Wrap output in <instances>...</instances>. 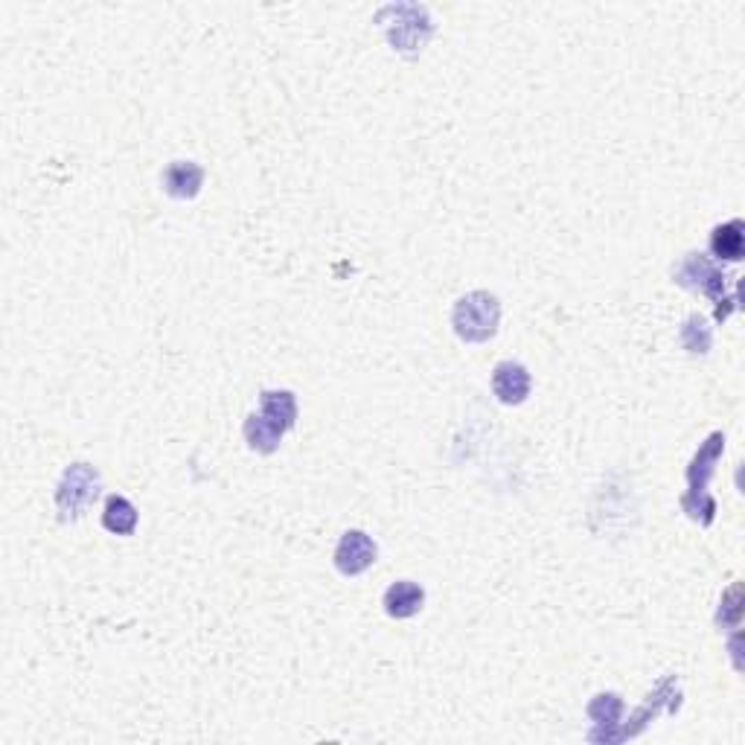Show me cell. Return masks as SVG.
<instances>
[{
  "instance_id": "obj_7",
  "label": "cell",
  "mask_w": 745,
  "mask_h": 745,
  "mask_svg": "<svg viewBox=\"0 0 745 745\" xmlns=\"http://www.w3.org/2000/svg\"><path fill=\"white\" fill-rule=\"evenodd\" d=\"M533 379L525 364L518 362H501L492 370V393L498 396L504 405H521L530 396Z\"/></svg>"
},
{
  "instance_id": "obj_1",
  "label": "cell",
  "mask_w": 745,
  "mask_h": 745,
  "mask_svg": "<svg viewBox=\"0 0 745 745\" xmlns=\"http://www.w3.org/2000/svg\"><path fill=\"white\" fill-rule=\"evenodd\" d=\"M298 422V402L291 391H263L260 396V411L251 414L245 422L248 445L260 455H272L280 445L286 431H291Z\"/></svg>"
},
{
  "instance_id": "obj_2",
  "label": "cell",
  "mask_w": 745,
  "mask_h": 745,
  "mask_svg": "<svg viewBox=\"0 0 745 745\" xmlns=\"http://www.w3.org/2000/svg\"><path fill=\"white\" fill-rule=\"evenodd\" d=\"M501 303L490 291H469L466 298L455 303L452 312V327L457 338L466 344H483L498 332Z\"/></svg>"
},
{
  "instance_id": "obj_3",
  "label": "cell",
  "mask_w": 745,
  "mask_h": 745,
  "mask_svg": "<svg viewBox=\"0 0 745 745\" xmlns=\"http://www.w3.org/2000/svg\"><path fill=\"white\" fill-rule=\"evenodd\" d=\"M722 449H725V437L719 434H710L708 440H705V445H702L699 452H696V457H693L691 469H687V481H691V492L684 495V509H687V516L693 518V521H702V525H710L714 521V513H717V504H714V498H708L705 495V487H708L710 475H714V464L719 460V455H722Z\"/></svg>"
},
{
  "instance_id": "obj_11",
  "label": "cell",
  "mask_w": 745,
  "mask_h": 745,
  "mask_svg": "<svg viewBox=\"0 0 745 745\" xmlns=\"http://www.w3.org/2000/svg\"><path fill=\"white\" fill-rule=\"evenodd\" d=\"M102 525L114 536H131L137 530V507L126 495H109L102 509Z\"/></svg>"
},
{
  "instance_id": "obj_10",
  "label": "cell",
  "mask_w": 745,
  "mask_h": 745,
  "mask_svg": "<svg viewBox=\"0 0 745 745\" xmlns=\"http://www.w3.org/2000/svg\"><path fill=\"white\" fill-rule=\"evenodd\" d=\"M743 222L734 218L728 225H719L710 233V251L717 260H728V263H740L745 254V237H743Z\"/></svg>"
},
{
  "instance_id": "obj_5",
  "label": "cell",
  "mask_w": 745,
  "mask_h": 745,
  "mask_svg": "<svg viewBox=\"0 0 745 745\" xmlns=\"http://www.w3.org/2000/svg\"><path fill=\"white\" fill-rule=\"evenodd\" d=\"M675 282L679 286H687V289L693 291H702V294H708V298H714L717 301V306L722 310V291H725V274L719 272L717 265L710 263L708 256L702 254H687L679 263V268L673 272ZM717 310V312H719ZM728 310L734 312V306H728Z\"/></svg>"
},
{
  "instance_id": "obj_12",
  "label": "cell",
  "mask_w": 745,
  "mask_h": 745,
  "mask_svg": "<svg viewBox=\"0 0 745 745\" xmlns=\"http://www.w3.org/2000/svg\"><path fill=\"white\" fill-rule=\"evenodd\" d=\"M620 710H623V702H620V696H615V693H603V696H597V699L591 702V719H597V722H618Z\"/></svg>"
},
{
  "instance_id": "obj_4",
  "label": "cell",
  "mask_w": 745,
  "mask_h": 745,
  "mask_svg": "<svg viewBox=\"0 0 745 745\" xmlns=\"http://www.w3.org/2000/svg\"><path fill=\"white\" fill-rule=\"evenodd\" d=\"M100 498V472L88 464L67 466L55 490V507L62 521H76Z\"/></svg>"
},
{
  "instance_id": "obj_8",
  "label": "cell",
  "mask_w": 745,
  "mask_h": 745,
  "mask_svg": "<svg viewBox=\"0 0 745 745\" xmlns=\"http://www.w3.org/2000/svg\"><path fill=\"white\" fill-rule=\"evenodd\" d=\"M204 184V169L195 161H173L164 169V190L173 199H195Z\"/></svg>"
},
{
  "instance_id": "obj_9",
  "label": "cell",
  "mask_w": 745,
  "mask_h": 745,
  "mask_svg": "<svg viewBox=\"0 0 745 745\" xmlns=\"http://www.w3.org/2000/svg\"><path fill=\"white\" fill-rule=\"evenodd\" d=\"M422 603H426V591L419 589L417 582H411V580L393 582L391 589L384 591V611L396 620H405V618L419 615Z\"/></svg>"
},
{
  "instance_id": "obj_6",
  "label": "cell",
  "mask_w": 745,
  "mask_h": 745,
  "mask_svg": "<svg viewBox=\"0 0 745 745\" xmlns=\"http://www.w3.org/2000/svg\"><path fill=\"white\" fill-rule=\"evenodd\" d=\"M376 542L364 530H346L336 547V568L344 577H358L376 563Z\"/></svg>"
}]
</instances>
